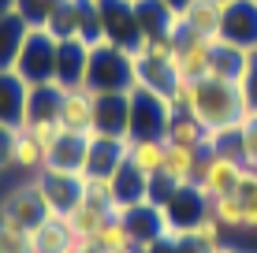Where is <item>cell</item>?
I'll return each instance as SVG.
<instances>
[{"label": "cell", "instance_id": "9c48e42d", "mask_svg": "<svg viewBox=\"0 0 257 253\" xmlns=\"http://www.w3.org/2000/svg\"><path fill=\"white\" fill-rule=\"evenodd\" d=\"M220 41L246 52H257V0H227Z\"/></svg>", "mask_w": 257, "mask_h": 253}, {"label": "cell", "instance_id": "e0dca14e", "mask_svg": "<svg viewBox=\"0 0 257 253\" xmlns=\"http://www.w3.org/2000/svg\"><path fill=\"white\" fill-rule=\"evenodd\" d=\"M112 220V205L108 201H97V197H82L78 208H71L64 216V223L71 227L75 238H97V231Z\"/></svg>", "mask_w": 257, "mask_h": 253}, {"label": "cell", "instance_id": "7a4b0ae2", "mask_svg": "<svg viewBox=\"0 0 257 253\" xmlns=\"http://www.w3.org/2000/svg\"><path fill=\"white\" fill-rule=\"evenodd\" d=\"M86 86L93 93H131L138 86L135 67H131L127 52L112 41L97 38L93 41V56H90V75H86Z\"/></svg>", "mask_w": 257, "mask_h": 253}, {"label": "cell", "instance_id": "6da1fadb", "mask_svg": "<svg viewBox=\"0 0 257 253\" xmlns=\"http://www.w3.org/2000/svg\"><path fill=\"white\" fill-rule=\"evenodd\" d=\"M168 97H172V104L179 112H190L205 130H224V127L242 123V112L250 108L242 86L212 78V75L194 78V82H175V90Z\"/></svg>", "mask_w": 257, "mask_h": 253}, {"label": "cell", "instance_id": "e575fe53", "mask_svg": "<svg viewBox=\"0 0 257 253\" xmlns=\"http://www.w3.org/2000/svg\"><path fill=\"white\" fill-rule=\"evenodd\" d=\"M131 4H138V0H131Z\"/></svg>", "mask_w": 257, "mask_h": 253}, {"label": "cell", "instance_id": "7402d4cb", "mask_svg": "<svg viewBox=\"0 0 257 253\" xmlns=\"http://www.w3.org/2000/svg\"><path fill=\"white\" fill-rule=\"evenodd\" d=\"M60 104H64V86H60V82H38V86H30L26 123H38V119H56V123H60Z\"/></svg>", "mask_w": 257, "mask_h": 253}, {"label": "cell", "instance_id": "f1b7e54d", "mask_svg": "<svg viewBox=\"0 0 257 253\" xmlns=\"http://www.w3.org/2000/svg\"><path fill=\"white\" fill-rule=\"evenodd\" d=\"M86 197H97V201H108L116 197V175H97V171H86Z\"/></svg>", "mask_w": 257, "mask_h": 253}, {"label": "cell", "instance_id": "f546056e", "mask_svg": "<svg viewBox=\"0 0 257 253\" xmlns=\"http://www.w3.org/2000/svg\"><path fill=\"white\" fill-rule=\"evenodd\" d=\"M52 8H56V0H15V12H19L30 26H41L49 19Z\"/></svg>", "mask_w": 257, "mask_h": 253}, {"label": "cell", "instance_id": "7c38bea8", "mask_svg": "<svg viewBox=\"0 0 257 253\" xmlns=\"http://www.w3.org/2000/svg\"><path fill=\"white\" fill-rule=\"evenodd\" d=\"M93 112H97V93L90 86H75L64 90V104H60V127L67 134H93Z\"/></svg>", "mask_w": 257, "mask_h": 253}, {"label": "cell", "instance_id": "8992f818", "mask_svg": "<svg viewBox=\"0 0 257 253\" xmlns=\"http://www.w3.org/2000/svg\"><path fill=\"white\" fill-rule=\"evenodd\" d=\"M246 164L238 156H227V153H201V164H198V175H194V186L209 197H224V194H235L238 179H242Z\"/></svg>", "mask_w": 257, "mask_h": 253}, {"label": "cell", "instance_id": "ac0fdd59", "mask_svg": "<svg viewBox=\"0 0 257 253\" xmlns=\"http://www.w3.org/2000/svg\"><path fill=\"white\" fill-rule=\"evenodd\" d=\"M205 149H194V145H179V142H164V171L175 182V186H190L194 175H198V164Z\"/></svg>", "mask_w": 257, "mask_h": 253}, {"label": "cell", "instance_id": "5b68a950", "mask_svg": "<svg viewBox=\"0 0 257 253\" xmlns=\"http://www.w3.org/2000/svg\"><path fill=\"white\" fill-rule=\"evenodd\" d=\"M86 171H56V168H45L34 175V186H38L41 201H45L49 216H64L71 208H78V201L86 197Z\"/></svg>", "mask_w": 257, "mask_h": 253}, {"label": "cell", "instance_id": "836d02e7", "mask_svg": "<svg viewBox=\"0 0 257 253\" xmlns=\"http://www.w3.org/2000/svg\"><path fill=\"white\" fill-rule=\"evenodd\" d=\"M216 253H242V249H227V246H224V249H216Z\"/></svg>", "mask_w": 257, "mask_h": 253}, {"label": "cell", "instance_id": "30bf717a", "mask_svg": "<svg viewBox=\"0 0 257 253\" xmlns=\"http://www.w3.org/2000/svg\"><path fill=\"white\" fill-rule=\"evenodd\" d=\"M90 56H93V41L90 38H64L60 41V52H56V82L64 86V90L86 86Z\"/></svg>", "mask_w": 257, "mask_h": 253}, {"label": "cell", "instance_id": "cb8c5ba5", "mask_svg": "<svg viewBox=\"0 0 257 253\" xmlns=\"http://www.w3.org/2000/svg\"><path fill=\"white\" fill-rule=\"evenodd\" d=\"M45 164H49L45 145H41L34 134L19 130V134H15V145H12V171H23V175L34 179L38 171H45Z\"/></svg>", "mask_w": 257, "mask_h": 253}, {"label": "cell", "instance_id": "603a6c76", "mask_svg": "<svg viewBox=\"0 0 257 253\" xmlns=\"http://www.w3.org/2000/svg\"><path fill=\"white\" fill-rule=\"evenodd\" d=\"M26 30H30V23H26L19 12L0 15V71H12V67H15L19 49L26 41Z\"/></svg>", "mask_w": 257, "mask_h": 253}, {"label": "cell", "instance_id": "83f0119b", "mask_svg": "<svg viewBox=\"0 0 257 253\" xmlns=\"http://www.w3.org/2000/svg\"><path fill=\"white\" fill-rule=\"evenodd\" d=\"M209 212L216 216L220 223H224V231H231V234H238V231H242V201H238L235 194L212 197V201H209Z\"/></svg>", "mask_w": 257, "mask_h": 253}, {"label": "cell", "instance_id": "d6986e66", "mask_svg": "<svg viewBox=\"0 0 257 253\" xmlns=\"http://www.w3.org/2000/svg\"><path fill=\"white\" fill-rule=\"evenodd\" d=\"M220 26H224V12L216 0H194L183 12V30L205 41H220Z\"/></svg>", "mask_w": 257, "mask_h": 253}, {"label": "cell", "instance_id": "4316f807", "mask_svg": "<svg viewBox=\"0 0 257 253\" xmlns=\"http://www.w3.org/2000/svg\"><path fill=\"white\" fill-rule=\"evenodd\" d=\"M97 246H101L104 253H116V249H127V246H135V234H131V227H127V220L123 216H112L108 223H104L101 231H97Z\"/></svg>", "mask_w": 257, "mask_h": 253}, {"label": "cell", "instance_id": "4fadbf2b", "mask_svg": "<svg viewBox=\"0 0 257 253\" xmlns=\"http://www.w3.org/2000/svg\"><path fill=\"white\" fill-rule=\"evenodd\" d=\"M161 212H164V220L172 223V227H179V231H190V223L198 220L201 212H209V197L201 194L198 186H175L172 194H168V201H161Z\"/></svg>", "mask_w": 257, "mask_h": 253}, {"label": "cell", "instance_id": "44dd1931", "mask_svg": "<svg viewBox=\"0 0 257 253\" xmlns=\"http://www.w3.org/2000/svg\"><path fill=\"white\" fill-rule=\"evenodd\" d=\"M71 242H75V234H71V227L60 216H45L30 231V249L34 253H71Z\"/></svg>", "mask_w": 257, "mask_h": 253}, {"label": "cell", "instance_id": "484cf974", "mask_svg": "<svg viewBox=\"0 0 257 253\" xmlns=\"http://www.w3.org/2000/svg\"><path fill=\"white\" fill-rule=\"evenodd\" d=\"M190 238L198 242V246H205L209 253H216V249H224V223L212 212H201L198 220L190 223Z\"/></svg>", "mask_w": 257, "mask_h": 253}, {"label": "cell", "instance_id": "d6a6232c", "mask_svg": "<svg viewBox=\"0 0 257 253\" xmlns=\"http://www.w3.org/2000/svg\"><path fill=\"white\" fill-rule=\"evenodd\" d=\"M116 253H146L142 246H127V249H116Z\"/></svg>", "mask_w": 257, "mask_h": 253}, {"label": "cell", "instance_id": "2e32d148", "mask_svg": "<svg viewBox=\"0 0 257 253\" xmlns=\"http://www.w3.org/2000/svg\"><path fill=\"white\" fill-rule=\"evenodd\" d=\"M90 164V134H60L49 149V164L45 168H56V171H86Z\"/></svg>", "mask_w": 257, "mask_h": 253}, {"label": "cell", "instance_id": "9a60e30c", "mask_svg": "<svg viewBox=\"0 0 257 253\" xmlns=\"http://www.w3.org/2000/svg\"><path fill=\"white\" fill-rule=\"evenodd\" d=\"M127 142H131V138L90 134V164H86V171H97V175H116L123 164H127Z\"/></svg>", "mask_w": 257, "mask_h": 253}, {"label": "cell", "instance_id": "3957f363", "mask_svg": "<svg viewBox=\"0 0 257 253\" xmlns=\"http://www.w3.org/2000/svg\"><path fill=\"white\" fill-rule=\"evenodd\" d=\"M56 52H60V38L56 34H52L49 26H30L12 71L19 75L23 82H30V86L56 82Z\"/></svg>", "mask_w": 257, "mask_h": 253}, {"label": "cell", "instance_id": "277c9868", "mask_svg": "<svg viewBox=\"0 0 257 253\" xmlns=\"http://www.w3.org/2000/svg\"><path fill=\"white\" fill-rule=\"evenodd\" d=\"M175 112L179 108L172 104L168 93L135 86L131 90V138H164Z\"/></svg>", "mask_w": 257, "mask_h": 253}, {"label": "cell", "instance_id": "4dcf8cb0", "mask_svg": "<svg viewBox=\"0 0 257 253\" xmlns=\"http://www.w3.org/2000/svg\"><path fill=\"white\" fill-rule=\"evenodd\" d=\"M15 127H4L0 123V171H12V145H15Z\"/></svg>", "mask_w": 257, "mask_h": 253}, {"label": "cell", "instance_id": "d4e9b609", "mask_svg": "<svg viewBox=\"0 0 257 253\" xmlns=\"http://www.w3.org/2000/svg\"><path fill=\"white\" fill-rule=\"evenodd\" d=\"M205 138L209 130L190 116V112H175L172 123H168V134L164 142H179V145H194V149H205Z\"/></svg>", "mask_w": 257, "mask_h": 253}, {"label": "cell", "instance_id": "1f68e13d", "mask_svg": "<svg viewBox=\"0 0 257 253\" xmlns=\"http://www.w3.org/2000/svg\"><path fill=\"white\" fill-rule=\"evenodd\" d=\"M168 8H172V12H187V8L194 4V0H164Z\"/></svg>", "mask_w": 257, "mask_h": 253}, {"label": "cell", "instance_id": "5bb4252c", "mask_svg": "<svg viewBox=\"0 0 257 253\" xmlns=\"http://www.w3.org/2000/svg\"><path fill=\"white\" fill-rule=\"evenodd\" d=\"M26 101H30V82H23L15 71H0V123L23 130L26 127Z\"/></svg>", "mask_w": 257, "mask_h": 253}, {"label": "cell", "instance_id": "ffe728a7", "mask_svg": "<svg viewBox=\"0 0 257 253\" xmlns=\"http://www.w3.org/2000/svg\"><path fill=\"white\" fill-rule=\"evenodd\" d=\"M127 164L135 171H142L146 179H157L164 171V138H131Z\"/></svg>", "mask_w": 257, "mask_h": 253}, {"label": "cell", "instance_id": "8fae6325", "mask_svg": "<svg viewBox=\"0 0 257 253\" xmlns=\"http://www.w3.org/2000/svg\"><path fill=\"white\" fill-rule=\"evenodd\" d=\"M93 134L131 138V93H97Z\"/></svg>", "mask_w": 257, "mask_h": 253}, {"label": "cell", "instance_id": "52a82bcc", "mask_svg": "<svg viewBox=\"0 0 257 253\" xmlns=\"http://www.w3.org/2000/svg\"><path fill=\"white\" fill-rule=\"evenodd\" d=\"M45 216H49V208H45V201H41L34 179L12 186L4 197H0V220H12V223H19V227H26V231H34Z\"/></svg>", "mask_w": 257, "mask_h": 253}, {"label": "cell", "instance_id": "ba28073f", "mask_svg": "<svg viewBox=\"0 0 257 253\" xmlns=\"http://www.w3.org/2000/svg\"><path fill=\"white\" fill-rule=\"evenodd\" d=\"M212 45H216V41L194 38V34H187V30H183L179 38H175V56H172L175 78H179V82L209 78V71H212Z\"/></svg>", "mask_w": 257, "mask_h": 253}]
</instances>
